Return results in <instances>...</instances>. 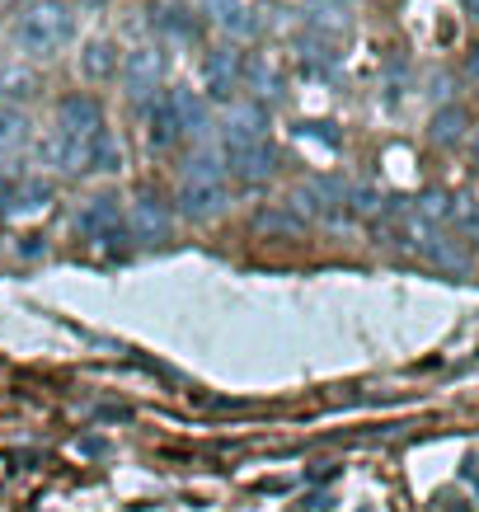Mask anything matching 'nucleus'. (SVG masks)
I'll return each instance as SVG.
<instances>
[{
    "mask_svg": "<svg viewBox=\"0 0 479 512\" xmlns=\"http://www.w3.org/2000/svg\"><path fill=\"white\" fill-rule=\"evenodd\" d=\"M475 160H479V137H475Z\"/></svg>",
    "mask_w": 479,
    "mask_h": 512,
    "instance_id": "nucleus-25",
    "label": "nucleus"
},
{
    "mask_svg": "<svg viewBox=\"0 0 479 512\" xmlns=\"http://www.w3.org/2000/svg\"><path fill=\"white\" fill-rule=\"evenodd\" d=\"M165 80V52L160 47H137L132 57L123 62V90L132 99H151Z\"/></svg>",
    "mask_w": 479,
    "mask_h": 512,
    "instance_id": "nucleus-3",
    "label": "nucleus"
},
{
    "mask_svg": "<svg viewBox=\"0 0 479 512\" xmlns=\"http://www.w3.org/2000/svg\"><path fill=\"white\" fill-rule=\"evenodd\" d=\"M52 202V188L38 184V179H29V184H15V188H5V198H0V212H38V207H47Z\"/></svg>",
    "mask_w": 479,
    "mask_h": 512,
    "instance_id": "nucleus-10",
    "label": "nucleus"
},
{
    "mask_svg": "<svg viewBox=\"0 0 479 512\" xmlns=\"http://www.w3.org/2000/svg\"><path fill=\"white\" fill-rule=\"evenodd\" d=\"M249 141H268V113L259 104H240L226 113V146H249Z\"/></svg>",
    "mask_w": 479,
    "mask_h": 512,
    "instance_id": "nucleus-8",
    "label": "nucleus"
},
{
    "mask_svg": "<svg viewBox=\"0 0 479 512\" xmlns=\"http://www.w3.org/2000/svg\"><path fill=\"white\" fill-rule=\"evenodd\" d=\"M451 221L465 240H479V202L475 198H451Z\"/></svg>",
    "mask_w": 479,
    "mask_h": 512,
    "instance_id": "nucleus-18",
    "label": "nucleus"
},
{
    "mask_svg": "<svg viewBox=\"0 0 479 512\" xmlns=\"http://www.w3.org/2000/svg\"><path fill=\"white\" fill-rule=\"evenodd\" d=\"M245 71H249V90H254V94H278V90H282L278 71H273V66L263 62V57H254V62L245 66Z\"/></svg>",
    "mask_w": 479,
    "mask_h": 512,
    "instance_id": "nucleus-19",
    "label": "nucleus"
},
{
    "mask_svg": "<svg viewBox=\"0 0 479 512\" xmlns=\"http://www.w3.org/2000/svg\"><path fill=\"white\" fill-rule=\"evenodd\" d=\"M418 221H428V226H442V221H451V193L447 188H423L414 202Z\"/></svg>",
    "mask_w": 479,
    "mask_h": 512,
    "instance_id": "nucleus-14",
    "label": "nucleus"
},
{
    "mask_svg": "<svg viewBox=\"0 0 479 512\" xmlns=\"http://www.w3.org/2000/svg\"><path fill=\"white\" fill-rule=\"evenodd\" d=\"M71 33H76V15H71V5H62V0H33L29 10L15 19V43L24 52H38V57L66 47Z\"/></svg>",
    "mask_w": 479,
    "mask_h": 512,
    "instance_id": "nucleus-1",
    "label": "nucleus"
},
{
    "mask_svg": "<svg viewBox=\"0 0 479 512\" xmlns=\"http://www.w3.org/2000/svg\"><path fill=\"white\" fill-rule=\"evenodd\" d=\"M226 160H231V170L245 179V184H263L268 174L278 170V151H273V141H249V146H226Z\"/></svg>",
    "mask_w": 479,
    "mask_h": 512,
    "instance_id": "nucleus-6",
    "label": "nucleus"
},
{
    "mask_svg": "<svg viewBox=\"0 0 479 512\" xmlns=\"http://www.w3.org/2000/svg\"><path fill=\"white\" fill-rule=\"evenodd\" d=\"M80 5H90V10H99V5H109V0H80Z\"/></svg>",
    "mask_w": 479,
    "mask_h": 512,
    "instance_id": "nucleus-24",
    "label": "nucleus"
},
{
    "mask_svg": "<svg viewBox=\"0 0 479 512\" xmlns=\"http://www.w3.org/2000/svg\"><path fill=\"white\" fill-rule=\"evenodd\" d=\"M465 10H470V15L479 19V0H465Z\"/></svg>",
    "mask_w": 479,
    "mask_h": 512,
    "instance_id": "nucleus-23",
    "label": "nucleus"
},
{
    "mask_svg": "<svg viewBox=\"0 0 479 512\" xmlns=\"http://www.w3.org/2000/svg\"><path fill=\"white\" fill-rule=\"evenodd\" d=\"M80 66H85V76L109 80V76H118V52H113L109 38H94V43H85V52H80Z\"/></svg>",
    "mask_w": 479,
    "mask_h": 512,
    "instance_id": "nucleus-11",
    "label": "nucleus"
},
{
    "mask_svg": "<svg viewBox=\"0 0 479 512\" xmlns=\"http://www.w3.org/2000/svg\"><path fill=\"white\" fill-rule=\"evenodd\" d=\"M428 132H433L437 146H451V141H461V137H465V109H456V104H451V109H442V113L433 118V127H428Z\"/></svg>",
    "mask_w": 479,
    "mask_h": 512,
    "instance_id": "nucleus-16",
    "label": "nucleus"
},
{
    "mask_svg": "<svg viewBox=\"0 0 479 512\" xmlns=\"http://www.w3.org/2000/svg\"><path fill=\"white\" fill-rule=\"evenodd\" d=\"M170 113H174V123H179V132L207 123V104L193 90H170Z\"/></svg>",
    "mask_w": 479,
    "mask_h": 512,
    "instance_id": "nucleus-13",
    "label": "nucleus"
},
{
    "mask_svg": "<svg viewBox=\"0 0 479 512\" xmlns=\"http://www.w3.org/2000/svg\"><path fill=\"white\" fill-rule=\"evenodd\" d=\"M57 123H62V137H76V141L104 137V113H99V104L90 94H66L62 109H57Z\"/></svg>",
    "mask_w": 479,
    "mask_h": 512,
    "instance_id": "nucleus-5",
    "label": "nucleus"
},
{
    "mask_svg": "<svg viewBox=\"0 0 479 512\" xmlns=\"http://www.w3.org/2000/svg\"><path fill=\"white\" fill-rule=\"evenodd\" d=\"M254 226H259V231H268V235H296V231H301V221H296L292 212H259V217H254Z\"/></svg>",
    "mask_w": 479,
    "mask_h": 512,
    "instance_id": "nucleus-20",
    "label": "nucleus"
},
{
    "mask_svg": "<svg viewBox=\"0 0 479 512\" xmlns=\"http://www.w3.org/2000/svg\"><path fill=\"white\" fill-rule=\"evenodd\" d=\"M29 141V113H19L15 104H0V156H10Z\"/></svg>",
    "mask_w": 479,
    "mask_h": 512,
    "instance_id": "nucleus-12",
    "label": "nucleus"
},
{
    "mask_svg": "<svg viewBox=\"0 0 479 512\" xmlns=\"http://www.w3.org/2000/svg\"><path fill=\"white\" fill-rule=\"evenodd\" d=\"M423 254H428V259H437L442 268H451V273H465V249L451 245V240H442V235H433V240L423 245Z\"/></svg>",
    "mask_w": 479,
    "mask_h": 512,
    "instance_id": "nucleus-17",
    "label": "nucleus"
},
{
    "mask_svg": "<svg viewBox=\"0 0 479 512\" xmlns=\"http://www.w3.org/2000/svg\"><path fill=\"white\" fill-rule=\"evenodd\" d=\"M202 76H207V94H212V99H226V104H231L235 85L245 76V57H240L235 47H212V52L202 57Z\"/></svg>",
    "mask_w": 479,
    "mask_h": 512,
    "instance_id": "nucleus-4",
    "label": "nucleus"
},
{
    "mask_svg": "<svg viewBox=\"0 0 479 512\" xmlns=\"http://www.w3.org/2000/svg\"><path fill=\"white\" fill-rule=\"evenodd\" d=\"M207 15L221 24H240V0H207Z\"/></svg>",
    "mask_w": 479,
    "mask_h": 512,
    "instance_id": "nucleus-21",
    "label": "nucleus"
},
{
    "mask_svg": "<svg viewBox=\"0 0 479 512\" xmlns=\"http://www.w3.org/2000/svg\"><path fill=\"white\" fill-rule=\"evenodd\" d=\"M118 221H123V212H118V198H109V193L90 198V202H85V207L76 212L80 235H90V240H99V235L118 231Z\"/></svg>",
    "mask_w": 479,
    "mask_h": 512,
    "instance_id": "nucleus-9",
    "label": "nucleus"
},
{
    "mask_svg": "<svg viewBox=\"0 0 479 512\" xmlns=\"http://www.w3.org/2000/svg\"><path fill=\"white\" fill-rule=\"evenodd\" d=\"M221 207H226V179H221V170L212 160H198L184 174V184H179V212L188 221H207L217 217Z\"/></svg>",
    "mask_w": 479,
    "mask_h": 512,
    "instance_id": "nucleus-2",
    "label": "nucleus"
},
{
    "mask_svg": "<svg viewBox=\"0 0 479 512\" xmlns=\"http://www.w3.org/2000/svg\"><path fill=\"white\" fill-rule=\"evenodd\" d=\"M470 76H479V47L470 52Z\"/></svg>",
    "mask_w": 479,
    "mask_h": 512,
    "instance_id": "nucleus-22",
    "label": "nucleus"
},
{
    "mask_svg": "<svg viewBox=\"0 0 479 512\" xmlns=\"http://www.w3.org/2000/svg\"><path fill=\"white\" fill-rule=\"evenodd\" d=\"M146 137H151V146H155V151H170L174 141L184 137V132H179V123H174L170 104H160V109H151V123H146Z\"/></svg>",
    "mask_w": 479,
    "mask_h": 512,
    "instance_id": "nucleus-15",
    "label": "nucleus"
},
{
    "mask_svg": "<svg viewBox=\"0 0 479 512\" xmlns=\"http://www.w3.org/2000/svg\"><path fill=\"white\" fill-rule=\"evenodd\" d=\"M127 226H132V235H137V240L160 245V240H170V207L155 198V193H146V198H137V207H132Z\"/></svg>",
    "mask_w": 479,
    "mask_h": 512,
    "instance_id": "nucleus-7",
    "label": "nucleus"
}]
</instances>
